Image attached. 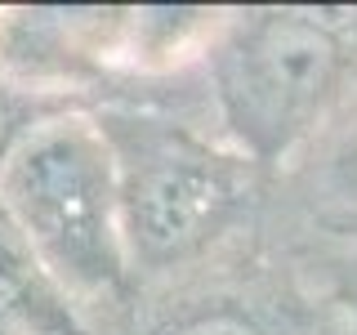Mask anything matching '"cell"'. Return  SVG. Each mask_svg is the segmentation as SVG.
<instances>
[{
  "instance_id": "obj_1",
  "label": "cell",
  "mask_w": 357,
  "mask_h": 335,
  "mask_svg": "<svg viewBox=\"0 0 357 335\" xmlns=\"http://www.w3.org/2000/svg\"><path fill=\"white\" fill-rule=\"evenodd\" d=\"M219 134L255 165H299L357 98V9H228L201 59Z\"/></svg>"
},
{
  "instance_id": "obj_2",
  "label": "cell",
  "mask_w": 357,
  "mask_h": 335,
  "mask_svg": "<svg viewBox=\"0 0 357 335\" xmlns=\"http://www.w3.org/2000/svg\"><path fill=\"white\" fill-rule=\"evenodd\" d=\"M116 161L130 282H174L245 232L264 170L215 130L139 103H94Z\"/></svg>"
},
{
  "instance_id": "obj_3",
  "label": "cell",
  "mask_w": 357,
  "mask_h": 335,
  "mask_svg": "<svg viewBox=\"0 0 357 335\" xmlns=\"http://www.w3.org/2000/svg\"><path fill=\"white\" fill-rule=\"evenodd\" d=\"M0 215L85 327L94 308L130 299L116 161L94 107H63L14 143L0 165Z\"/></svg>"
},
{
  "instance_id": "obj_4",
  "label": "cell",
  "mask_w": 357,
  "mask_h": 335,
  "mask_svg": "<svg viewBox=\"0 0 357 335\" xmlns=\"http://www.w3.org/2000/svg\"><path fill=\"white\" fill-rule=\"evenodd\" d=\"M130 5L0 9V76L40 98L89 107V89L126 76Z\"/></svg>"
},
{
  "instance_id": "obj_5",
  "label": "cell",
  "mask_w": 357,
  "mask_h": 335,
  "mask_svg": "<svg viewBox=\"0 0 357 335\" xmlns=\"http://www.w3.org/2000/svg\"><path fill=\"white\" fill-rule=\"evenodd\" d=\"M139 335H304L299 313L286 299H268L241 286H183L152 308Z\"/></svg>"
},
{
  "instance_id": "obj_6",
  "label": "cell",
  "mask_w": 357,
  "mask_h": 335,
  "mask_svg": "<svg viewBox=\"0 0 357 335\" xmlns=\"http://www.w3.org/2000/svg\"><path fill=\"white\" fill-rule=\"evenodd\" d=\"M228 9L206 5H130L126 76H170L206 59Z\"/></svg>"
},
{
  "instance_id": "obj_7",
  "label": "cell",
  "mask_w": 357,
  "mask_h": 335,
  "mask_svg": "<svg viewBox=\"0 0 357 335\" xmlns=\"http://www.w3.org/2000/svg\"><path fill=\"white\" fill-rule=\"evenodd\" d=\"M308 179L312 206L326 219L357 223V98L335 126L312 143V152L299 161Z\"/></svg>"
},
{
  "instance_id": "obj_8",
  "label": "cell",
  "mask_w": 357,
  "mask_h": 335,
  "mask_svg": "<svg viewBox=\"0 0 357 335\" xmlns=\"http://www.w3.org/2000/svg\"><path fill=\"white\" fill-rule=\"evenodd\" d=\"M63 107H81V103H63V98L27 94V89H18L9 76H0V165H5V156L14 152V143L31 126H36V121L54 117V112H63Z\"/></svg>"
},
{
  "instance_id": "obj_9",
  "label": "cell",
  "mask_w": 357,
  "mask_h": 335,
  "mask_svg": "<svg viewBox=\"0 0 357 335\" xmlns=\"http://www.w3.org/2000/svg\"><path fill=\"white\" fill-rule=\"evenodd\" d=\"M344 335H357V282L344 295Z\"/></svg>"
}]
</instances>
